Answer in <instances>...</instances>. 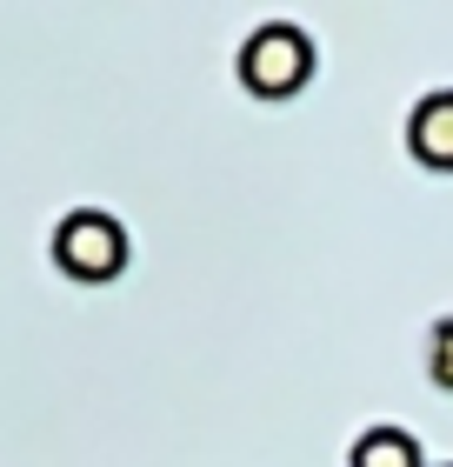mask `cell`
<instances>
[{
	"label": "cell",
	"mask_w": 453,
	"mask_h": 467,
	"mask_svg": "<svg viewBox=\"0 0 453 467\" xmlns=\"http://www.w3.org/2000/svg\"><path fill=\"white\" fill-rule=\"evenodd\" d=\"M54 261L74 281H114L127 267V227L107 207H74L54 221Z\"/></svg>",
	"instance_id": "obj_1"
},
{
	"label": "cell",
	"mask_w": 453,
	"mask_h": 467,
	"mask_svg": "<svg viewBox=\"0 0 453 467\" xmlns=\"http://www.w3.org/2000/svg\"><path fill=\"white\" fill-rule=\"evenodd\" d=\"M307 74H314V40L293 20H261L241 40V80L253 94H293Z\"/></svg>",
	"instance_id": "obj_2"
},
{
	"label": "cell",
	"mask_w": 453,
	"mask_h": 467,
	"mask_svg": "<svg viewBox=\"0 0 453 467\" xmlns=\"http://www.w3.org/2000/svg\"><path fill=\"white\" fill-rule=\"evenodd\" d=\"M407 147L427 167H453V88H427L407 114Z\"/></svg>",
	"instance_id": "obj_3"
},
{
	"label": "cell",
	"mask_w": 453,
	"mask_h": 467,
	"mask_svg": "<svg viewBox=\"0 0 453 467\" xmlns=\"http://www.w3.org/2000/svg\"><path fill=\"white\" fill-rule=\"evenodd\" d=\"M347 467H427V461H420V441L407 434V428L380 420V428H360V441H354Z\"/></svg>",
	"instance_id": "obj_4"
},
{
	"label": "cell",
	"mask_w": 453,
	"mask_h": 467,
	"mask_svg": "<svg viewBox=\"0 0 453 467\" xmlns=\"http://www.w3.org/2000/svg\"><path fill=\"white\" fill-rule=\"evenodd\" d=\"M427 374H434L440 388H453V314H440V321L427 327Z\"/></svg>",
	"instance_id": "obj_5"
},
{
	"label": "cell",
	"mask_w": 453,
	"mask_h": 467,
	"mask_svg": "<svg viewBox=\"0 0 453 467\" xmlns=\"http://www.w3.org/2000/svg\"><path fill=\"white\" fill-rule=\"evenodd\" d=\"M440 467H453V461H440Z\"/></svg>",
	"instance_id": "obj_6"
}]
</instances>
